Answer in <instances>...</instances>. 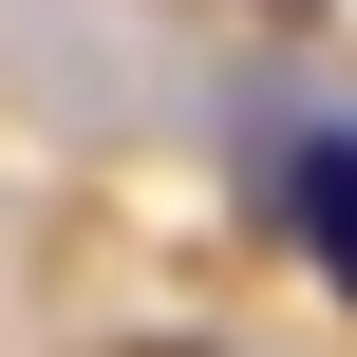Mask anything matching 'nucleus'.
<instances>
[{
    "label": "nucleus",
    "mask_w": 357,
    "mask_h": 357,
    "mask_svg": "<svg viewBox=\"0 0 357 357\" xmlns=\"http://www.w3.org/2000/svg\"><path fill=\"white\" fill-rule=\"evenodd\" d=\"M282 207H301V264L357 301V132H301L282 151Z\"/></svg>",
    "instance_id": "nucleus-1"
}]
</instances>
